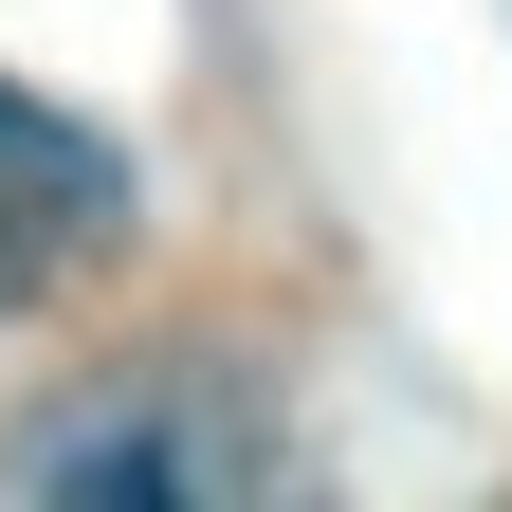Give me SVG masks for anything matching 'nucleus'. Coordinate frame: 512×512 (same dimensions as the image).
Masks as SVG:
<instances>
[{"label":"nucleus","mask_w":512,"mask_h":512,"mask_svg":"<svg viewBox=\"0 0 512 512\" xmlns=\"http://www.w3.org/2000/svg\"><path fill=\"white\" fill-rule=\"evenodd\" d=\"M55 512H183V476H165V439H74L55 458Z\"/></svg>","instance_id":"f257e3e1"}]
</instances>
